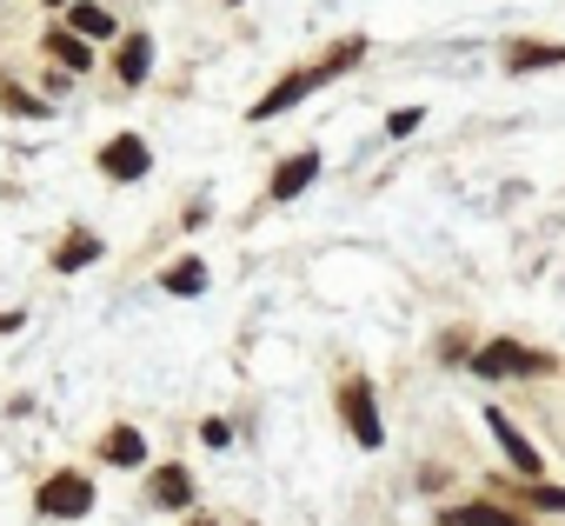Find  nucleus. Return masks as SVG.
I'll list each match as a JSON object with an SVG mask.
<instances>
[{
    "instance_id": "1",
    "label": "nucleus",
    "mask_w": 565,
    "mask_h": 526,
    "mask_svg": "<svg viewBox=\"0 0 565 526\" xmlns=\"http://www.w3.org/2000/svg\"><path fill=\"white\" fill-rule=\"evenodd\" d=\"M360 61H366V41L353 34V41L327 48V54H320L313 67H294V74H279V81H273V87H266V94L253 101V114H246V120H279L287 107H300L307 94H320L327 81H340V74H347V67H360Z\"/></svg>"
},
{
    "instance_id": "2",
    "label": "nucleus",
    "mask_w": 565,
    "mask_h": 526,
    "mask_svg": "<svg viewBox=\"0 0 565 526\" xmlns=\"http://www.w3.org/2000/svg\"><path fill=\"white\" fill-rule=\"evenodd\" d=\"M472 380H539L552 360L539 354V347H519V340H486V347H472Z\"/></svg>"
},
{
    "instance_id": "3",
    "label": "nucleus",
    "mask_w": 565,
    "mask_h": 526,
    "mask_svg": "<svg viewBox=\"0 0 565 526\" xmlns=\"http://www.w3.org/2000/svg\"><path fill=\"white\" fill-rule=\"evenodd\" d=\"M340 420H347L353 446H366V453L386 440V427H380V400H373V380H347V387H340Z\"/></svg>"
},
{
    "instance_id": "4",
    "label": "nucleus",
    "mask_w": 565,
    "mask_h": 526,
    "mask_svg": "<svg viewBox=\"0 0 565 526\" xmlns=\"http://www.w3.org/2000/svg\"><path fill=\"white\" fill-rule=\"evenodd\" d=\"M34 506H41L47 519H87V513H94V480H87V473H54V480L34 493Z\"/></svg>"
},
{
    "instance_id": "5",
    "label": "nucleus",
    "mask_w": 565,
    "mask_h": 526,
    "mask_svg": "<svg viewBox=\"0 0 565 526\" xmlns=\"http://www.w3.org/2000/svg\"><path fill=\"white\" fill-rule=\"evenodd\" d=\"M94 167H100L107 180H120V187H127V180H147V167H153V147H147L140 134H114V140L94 154Z\"/></svg>"
},
{
    "instance_id": "6",
    "label": "nucleus",
    "mask_w": 565,
    "mask_h": 526,
    "mask_svg": "<svg viewBox=\"0 0 565 526\" xmlns=\"http://www.w3.org/2000/svg\"><path fill=\"white\" fill-rule=\"evenodd\" d=\"M486 433L499 440V453H505V466H512L519 480H539V473H545V460H539V446H532V440H525V433H519V427H512V420L499 413V407L486 413Z\"/></svg>"
},
{
    "instance_id": "7",
    "label": "nucleus",
    "mask_w": 565,
    "mask_h": 526,
    "mask_svg": "<svg viewBox=\"0 0 565 526\" xmlns=\"http://www.w3.org/2000/svg\"><path fill=\"white\" fill-rule=\"evenodd\" d=\"M41 54H47V61H54L61 74H87V67H94V41H81V34H74L67 21L41 34Z\"/></svg>"
},
{
    "instance_id": "8",
    "label": "nucleus",
    "mask_w": 565,
    "mask_h": 526,
    "mask_svg": "<svg viewBox=\"0 0 565 526\" xmlns=\"http://www.w3.org/2000/svg\"><path fill=\"white\" fill-rule=\"evenodd\" d=\"M505 74H545V67H565V41H505Z\"/></svg>"
},
{
    "instance_id": "9",
    "label": "nucleus",
    "mask_w": 565,
    "mask_h": 526,
    "mask_svg": "<svg viewBox=\"0 0 565 526\" xmlns=\"http://www.w3.org/2000/svg\"><path fill=\"white\" fill-rule=\"evenodd\" d=\"M313 173H320V154L313 147H300V154H287V160H279V173H273V200H300L307 187H313Z\"/></svg>"
},
{
    "instance_id": "10",
    "label": "nucleus",
    "mask_w": 565,
    "mask_h": 526,
    "mask_svg": "<svg viewBox=\"0 0 565 526\" xmlns=\"http://www.w3.org/2000/svg\"><path fill=\"white\" fill-rule=\"evenodd\" d=\"M439 526H525V513H512L505 499H466V506H446Z\"/></svg>"
},
{
    "instance_id": "11",
    "label": "nucleus",
    "mask_w": 565,
    "mask_h": 526,
    "mask_svg": "<svg viewBox=\"0 0 565 526\" xmlns=\"http://www.w3.org/2000/svg\"><path fill=\"white\" fill-rule=\"evenodd\" d=\"M114 74L127 81V87H140L147 74H153V34H120V48H114Z\"/></svg>"
},
{
    "instance_id": "12",
    "label": "nucleus",
    "mask_w": 565,
    "mask_h": 526,
    "mask_svg": "<svg viewBox=\"0 0 565 526\" xmlns=\"http://www.w3.org/2000/svg\"><path fill=\"white\" fill-rule=\"evenodd\" d=\"M94 260H100V233L74 227V233L54 246V260H47V267H54V274H81V267H94Z\"/></svg>"
},
{
    "instance_id": "13",
    "label": "nucleus",
    "mask_w": 565,
    "mask_h": 526,
    "mask_svg": "<svg viewBox=\"0 0 565 526\" xmlns=\"http://www.w3.org/2000/svg\"><path fill=\"white\" fill-rule=\"evenodd\" d=\"M153 506L186 513V506H193V473H186V466H153Z\"/></svg>"
},
{
    "instance_id": "14",
    "label": "nucleus",
    "mask_w": 565,
    "mask_h": 526,
    "mask_svg": "<svg viewBox=\"0 0 565 526\" xmlns=\"http://www.w3.org/2000/svg\"><path fill=\"white\" fill-rule=\"evenodd\" d=\"M100 460H107V466H147V440H140L134 427H107Z\"/></svg>"
},
{
    "instance_id": "15",
    "label": "nucleus",
    "mask_w": 565,
    "mask_h": 526,
    "mask_svg": "<svg viewBox=\"0 0 565 526\" xmlns=\"http://www.w3.org/2000/svg\"><path fill=\"white\" fill-rule=\"evenodd\" d=\"M67 28H74L81 41H94V48H100V41H114V14H107V8H94V0L67 8Z\"/></svg>"
},
{
    "instance_id": "16",
    "label": "nucleus",
    "mask_w": 565,
    "mask_h": 526,
    "mask_svg": "<svg viewBox=\"0 0 565 526\" xmlns=\"http://www.w3.org/2000/svg\"><path fill=\"white\" fill-rule=\"evenodd\" d=\"M0 107L21 114V120H47V101H41V94H28L14 74H0Z\"/></svg>"
},
{
    "instance_id": "17",
    "label": "nucleus",
    "mask_w": 565,
    "mask_h": 526,
    "mask_svg": "<svg viewBox=\"0 0 565 526\" xmlns=\"http://www.w3.org/2000/svg\"><path fill=\"white\" fill-rule=\"evenodd\" d=\"M160 287L167 294H206V267H200V260H173V267L160 274Z\"/></svg>"
},
{
    "instance_id": "18",
    "label": "nucleus",
    "mask_w": 565,
    "mask_h": 526,
    "mask_svg": "<svg viewBox=\"0 0 565 526\" xmlns=\"http://www.w3.org/2000/svg\"><path fill=\"white\" fill-rule=\"evenodd\" d=\"M525 506H545V513H558L565 519V486H539V480H525V486H512Z\"/></svg>"
},
{
    "instance_id": "19",
    "label": "nucleus",
    "mask_w": 565,
    "mask_h": 526,
    "mask_svg": "<svg viewBox=\"0 0 565 526\" xmlns=\"http://www.w3.org/2000/svg\"><path fill=\"white\" fill-rule=\"evenodd\" d=\"M419 120H426V107H399V114H386V134L406 140V134H419Z\"/></svg>"
},
{
    "instance_id": "20",
    "label": "nucleus",
    "mask_w": 565,
    "mask_h": 526,
    "mask_svg": "<svg viewBox=\"0 0 565 526\" xmlns=\"http://www.w3.org/2000/svg\"><path fill=\"white\" fill-rule=\"evenodd\" d=\"M200 440H206V446H233V427H226V420H206Z\"/></svg>"
},
{
    "instance_id": "21",
    "label": "nucleus",
    "mask_w": 565,
    "mask_h": 526,
    "mask_svg": "<svg viewBox=\"0 0 565 526\" xmlns=\"http://www.w3.org/2000/svg\"><path fill=\"white\" fill-rule=\"evenodd\" d=\"M14 327H28V320L21 314H0V334H14Z\"/></svg>"
},
{
    "instance_id": "22",
    "label": "nucleus",
    "mask_w": 565,
    "mask_h": 526,
    "mask_svg": "<svg viewBox=\"0 0 565 526\" xmlns=\"http://www.w3.org/2000/svg\"><path fill=\"white\" fill-rule=\"evenodd\" d=\"M193 526H213V519H193Z\"/></svg>"
},
{
    "instance_id": "23",
    "label": "nucleus",
    "mask_w": 565,
    "mask_h": 526,
    "mask_svg": "<svg viewBox=\"0 0 565 526\" xmlns=\"http://www.w3.org/2000/svg\"><path fill=\"white\" fill-rule=\"evenodd\" d=\"M226 8H239V0H226Z\"/></svg>"
}]
</instances>
